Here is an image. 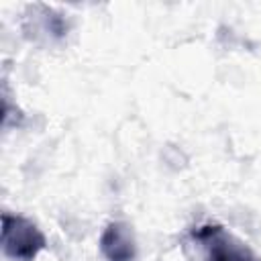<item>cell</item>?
<instances>
[{"mask_svg": "<svg viewBox=\"0 0 261 261\" xmlns=\"http://www.w3.org/2000/svg\"><path fill=\"white\" fill-rule=\"evenodd\" d=\"M45 245V234L37 224L16 214H2V249L6 257L14 261H33Z\"/></svg>", "mask_w": 261, "mask_h": 261, "instance_id": "cell-1", "label": "cell"}, {"mask_svg": "<svg viewBox=\"0 0 261 261\" xmlns=\"http://www.w3.org/2000/svg\"><path fill=\"white\" fill-rule=\"evenodd\" d=\"M194 239L206 243V261H261L247 247L234 245L218 224H204L196 228Z\"/></svg>", "mask_w": 261, "mask_h": 261, "instance_id": "cell-2", "label": "cell"}, {"mask_svg": "<svg viewBox=\"0 0 261 261\" xmlns=\"http://www.w3.org/2000/svg\"><path fill=\"white\" fill-rule=\"evenodd\" d=\"M100 251L106 261H133L135 237L124 222H110L100 237Z\"/></svg>", "mask_w": 261, "mask_h": 261, "instance_id": "cell-3", "label": "cell"}]
</instances>
